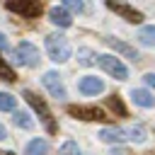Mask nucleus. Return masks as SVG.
Masks as SVG:
<instances>
[{
  "instance_id": "obj_21",
  "label": "nucleus",
  "mask_w": 155,
  "mask_h": 155,
  "mask_svg": "<svg viewBox=\"0 0 155 155\" xmlns=\"http://www.w3.org/2000/svg\"><path fill=\"white\" fill-rule=\"evenodd\" d=\"M58 155H80V148H78V143H73V140H65V143L61 145Z\"/></svg>"
},
{
  "instance_id": "obj_25",
  "label": "nucleus",
  "mask_w": 155,
  "mask_h": 155,
  "mask_svg": "<svg viewBox=\"0 0 155 155\" xmlns=\"http://www.w3.org/2000/svg\"><path fill=\"white\" fill-rule=\"evenodd\" d=\"M7 48H10V44H7V39L0 34V51H7Z\"/></svg>"
},
{
  "instance_id": "obj_19",
  "label": "nucleus",
  "mask_w": 155,
  "mask_h": 155,
  "mask_svg": "<svg viewBox=\"0 0 155 155\" xmlns=\"http://www.w3.org/2000/svg\"><path fill=\"white\" fill-rule=\"evenodd\" d=\"M0 78H2L5 82H15V70L5 63V58H0Z\"/></svg>"
},
{
  "instance_id": "obj_12",
  "label": "nucleus",
  "mask_w": 155,
  "mask_h": 155,
  "mask_svg": "<svg viewBox=\"0 0 155 155\" xmlns=\"http://www.w3.org/2000/svg\"><path fill=\"white\" fill-rule=\"evenodd\" d=\"M104 44H107V46H111L114 51L124 53L126 58H131V61H138V51H136L133 46H128V44H124V41H119V39H111V36H107V39H104Z\"/></svg>"
},
{
  "instance_id": "obj_8",
  "label": "nucleus",
  "mask_w": 155,
  "mask_h": 155,
  "mask_svg": "<svg viewBox=\"0 0 155 155\" xmlns=\"http://www.w3.org/2000/svg\"><path fill=\"white\" fill-rule=\"evenodd\" d=\"M41 82H44V87L51 92V97H56V99H63V97H65V87H63V82H61V75H58V73L48 70V73L41 78Z\"/></svg>"
},
{
  "instance_id": "obj_5",
  "label": "nucleus",
  "mask_w": 155,
  "mask_h": 155,
  "mask_svg": "<svg viewBox=\"0 0 155 155\" xmlns=\"http://www.w3.org/2000/svg\"><path fill=\"white\" fill-rule=\"evenodd\" d=\"M15 56H17V63L19 65H27V68H36L39 65V48L29 41H19L17 48H15Z\"/></svg>"
},
{
  "instance_id": "obj_3",
  "label": "nucleus",
  "mask_w": 155,
  "mask_h": 155,
  "mask_svg": "<svg viewBox=\"0 0 155 155\" xmlns=\"http://www.w3.org/2000/svg\"><path fill=\"white\" fill-rule=\"evenodd\" d=\"M5 7L10 12H17V15L27 17V19H36L41 15V10H44V5L39 0H7Z\"/></svg>"
},
{
  "instance_id": "obj_15",
  "label": "nucleus",
  "mask_w": 155,
  "mask_h": 155,
  "mask_svg": "<svg viewBox=\"0 0 155 155\" xmlns=\"http://www.w3.org/2000/svg\"><path fill=\"white\" fill-rule=\"evenodd\" d=\"M107 107H109V109H111L114 114H119V116H126V107H124L121 97H116V94L107 97Z\"/></svg>"
},
{
  "instance_id": "obj_18",
  "label": "nucleus",
  "mask_w": 155,
  "mask_h": 155,
  "mask_svg": "<svg viewBox=\"0 0 155 155\" xmlns=\"http://www.w3.org/2000/svg\"><path fill=\"white\" fill-rule=\"evenodd\" d=\"M15 97L10 94V92H0V109L2 111H15Z\"/></svg>"
},
{
  "instance_id": "obj_7",
  "label": "nucleus",
  "mask_w": 155,
  "mask_h": 155,
  "mask_svg": "<svg viewBox=\"0 0 155 155\" xmlns=\"http://www.w3.org/2000/svg\"><path fill=\"white\" fill-rule=\"evenodd\" d=\"M107 7L111 10V12H116V15H121L126 22H133V24H138V22H143V15L136 10V7H131V5H126V2H114V0H107Z\"/></svg>"
},
{
  "instance_id": "obj_24",
  "label": "nucleus",
  "mask_w": 155,
  "mask_h": 155,
  "mask_svg": "<svg viewBox=\"0 0 155 155\" xmlns=\"http://www.w3.org/2000/svg\"><path fill=\"white\" fill-rule=\"evenodd\" d=\"M143 80H145V85H150V87H155V73H148V75H145Z\"/></svg>"
},
{
  "instance_id": "obj_16",
  "label": "nucleus",
  "mask_w": 155,
  "mask_h": 155,
  "mask_svg": "<svg viewBox=\"0 0 155 155\" xmlns=\"http://www.w3.org/2000/svg\"><path fill=\"white\" fill-rule=\"evenodd\" d=\"M138 39L143 46H155V27H143L138 31Z\"/></svg>"
},
{
  "instance_id": "obj_10",
  "label": "nucleus",
  "mask_w": 155,
  "mask_h": 155,
  "mask_svg": "<svg viewBox=\"0 0 155 155\" xmlns=\"http://www.w3.org/2000/svg\"><path fill=\"white\" fill-rule=\"evenodd\" d=\"M97 136H99V140H104V143H121L124 138H128V133H126L124 128H116V126H107V128H102Z\"/></svg>"
},
{
  "instance_id": "obj_9",
  "label": "nucleus",
  "mask_w": 155,
  "mask_h": 155,
  "mask_svg": "<svg viewBox=\"0 0 155 155\" xmlns=\"http://www.w3.org/2000/svg\"><path fill=\"white\" fill-rule=\"evenodd\" d=\"M78 90H80L82 94H99V92L104 90V82H102L99 78H94V75H85V78L78 82Z\"/></svg>"
},
{
  "instance_id": "obj_13",
  "label": "nucleus",
  "mask_w": 155,
  "mask_h": 155,
  "mask_svg": "<svg viewBox=\"0 0 155 155\" xmlns=\"http://www.w3.org/2000/svg\"><path fill=\"white\" fill-rule=\"evenodd\" d=\"M131 99H133L138 107H145V109H150V107L155 104V97H153L148 90H133V92H131Z\"/></svg>"
},
{
  "instance_id": "obj_14",
  "label": "nucleus",
  "mask_w": 155,
  "mask_h": 155,
  "mask_svg": "<svg viewBox=\"0 0 155 155\" xmlns=\"http://www.w3.org/2000/svg\"><path fill=\"white\" fill-rule=\"evenodd\" d=\"M48 153V143L44 140V138H34V140H29V145H27V155H46Z\"/></svg>"
},
{
  "instance_id": "obj_1",
  "label": "nucleus",
  "mask_w": 155,
  "mask_h": 155,
  "mask_svg": "<svg viewBox=\"0 0 155 155\" xmlns=\"http://www.w3.org/2000/svg\"><path fill=\"white\" fill-rule=\"evenodd\" d=\"M22 97H24V99H27V104L39 114V119H41V124L46 126V131H48V133H56V131H58V126H56V121H53L51 109L46 107V102H44L39 94H34L31 90H24V92H22Z\"/></svg>"
},
{
  "instance_id": "obj_11",
  "label": "nucleus",
  "mask_w": 155,
  "mask_h": 155,
  "mask_svg": "<svg viewBox=\"0 0 155 155\" xmlns=\"http://www.w3.org/2000/svg\"><path fill=\"white\" fill-rule=\"evenodd\" d=\"M48 17H51V22H53L56 27H70V24H73L70 12H68L65 7H58V5L48 10Z\"/></svg>"
},
{
  "instance_id": "obj_27",
  "label": "nucleus",
  "mask_w": 155,
  "mask_h": 155,
  "mask_svg": "<svg viewBox=\"0 0 155 155\" xmlns=\"http://www.w3.org/2000/svg\"><path fill=\"white\" fill-rule=\"evenodd\" d=\"M2 138H7V131H5V126L0 124V140H2Z\"/></svg>"
},
{
  "instance_id": "obj_23",
  "label": "nucleus",
  "mask_w": 155,
  "mask_h": 155,
  "mask_svg": "<svg viewBox=\"0 0 155 155\" xmlns=\"http://www.w3.org/2000/svg\"><path fill=\"white\" fill-rule=\"evenodd\" d=\"M63 7H65V10H73V12H82V2H80V0H65Z\"/></svg>"
},
{
  "instance_id": "obj_6",
  "label": "nucleus",
  "mask_w": 155,
  "mask_h": 155,
  "mask_svg": "<svg viewBox=\"0 0 155 155\" xmlns=\"http://www.w3.org/2000/svg\"><path fill=\"white\" fill-rule=\"evenodd\" d=\"M65 111L70 116H75V119H82V121H107L104 111L99 107H92V104L90 107H85V104H68Z\"/></svg>"
},
{
  "instance_id": "obj_26",
  "label": "nucleus",
  "mask_w": 155,
  "mask_h": 155,
  "mask_svg": "<svg viewBox=\"0 0 155 155\" xmlns=\"http://www.w3.org/2000/svg\"><path fill=\"white\" fill-rule=\"evenodd\" d=\"M111 155H128V150H126V148H114Z\"/></svg>"
},
{
  "instance_id": "obj_20",
  "label": "nucleus",
  "mask_w": 155,
  "mask_h": 155,
  "mask_svg": "<svg viewBox=\"0 0 155 155\" xmlns=\"http://www.w3.org/2000/svg\"><path fill=\"white\" fill-rule=\"evenodd\" d=\"M78 61H80L82 65H92V63L97 61V56H92L90 48H80V51H78Z\"/></svg>"
},
{
  "instance_id": "obj_22",
  "label": "nucleus",
  "mask_w": 155,
  "mask_h": 155,
  "mask_svg": "<svg viewBox=\"0 0 155 155\" xmlns=\"http://www.w3.org/2000/svg\"><path fill=\"white\" fill-rule=\"evenodd\" d=\"M126 133H128V138H131V140H136V143H143V140H145V131H143L140 126H133V128H131V131H126Z\"/></svg>"
},
{
  "instance_id": "obj_2",
  "label": "nucleus",
  "mask_w": 155,
  "mask_h": 155,
  "mask_svg": "<svg viewBox=\"0 0 155 155\" xmlns=\"http://www.w3.org/2000/svg\"><path fill=\"white\" fill-rule=\"evenodd\" d=\"M46 51H48V58L56 63H63L70 58V44L63 34H48L46 36Z\"/></svg>"
},
{
  "instance_id": "obj_17",
  "label": "nucleus",
  "mask_w": 155,
  "mask_h": 155,
  "mask_svg": "<svg viewBox=\"0 0 155 155\" xmlns=\"http://www.w3.org/2000/svg\"><path fill=\"white\" fill-rule=\"evenodd\" d=\"M12 119H15V124H17L19 128H31V126H34V121H31V116H29L27 111H17V109H15V116H12Z\"/></svg>"
},
{
  "instance_id": "obj_28",
  "label": "nucleus",
  "mask_w": 155,
  "mask_h": 155,
  "mask_svg": "<svg viewBox=\"0 0 155 155\" xmlns=\"http://www.w3.org/2000/svg\"><path fill=\"white\" fill-rule=\"evenodd\" d=\"M0 155H15V153H10V150H0Z\"/></svg>"
},
{
  "instance_id": "obj_4",
  "label": "nucleus",
  "mask_w": 155,
  "mask_h": 155,
  "mask_svg": "<svg viewBox=\"0 0 155 155\" xmlns=\"http://www.w3.org/2000/svg\"><path fill=\"white\" fill-rule=\"evenodd\" d=\"M97 65H99L104 73H109L111 78H116V80H126V78H128V70H126V65H124L119 58L109 56V53H102V56H97Z\"/></svg>"
}]
</instances>
